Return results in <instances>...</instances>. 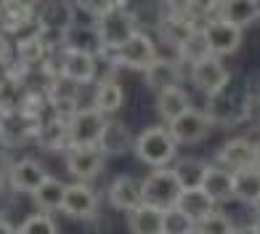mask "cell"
Masks as SVG:
<instances>
[{
	"label": "cell",
	"instance_id": "1",
	"mask_svg": "<svg viewBox=\"0 0 260 234\" xmlns=\"http://www.w3.org/2000/svg\"><path fill=\"white\" fill-rule=\"evenodd\" d=\"M96 32L104 48L120 51L122 45L138 32L136 27V16L125 11L120 3H109L104 8V14L96 19Z\"/></svg>",
	"mask_w": 260,
	"mask_h": 234
},
{
	"label": "cell",
	"instance_id": "2",
	"mask_svg": "<svg viewBox=\"0 0 260 234\" xmlns=\"http://www.w3.org/2000/svg\"><path fill=\"white\" fill-rule=\"evenodd\" d=\"M175 138L170 136L168 128H162V125H154V128H146L144 133H141L136 138V157L141 162H146L149 168H165L168 162L175 157Z\"/></svg>",
	"mask_w": 260,
	"mask_h": 234
},
{
	"label": "cell",
	"instance_id": "3",
	"mask_svg": "<svg viewBox=\"0 0 260 234\" xmlns=\"http://www.w3.org/2000/svg\"><path fill=\"white\" fill-rule=\"evenodd\" d=\"M141 189H144V202L154 205L159 210H170L178 205V197L183 192V186L178 184L175 173L168 168L151 170L144 181H141Z\"/></svg>",
	"mask_w": 260,
	"mask_h": 234
},
{
	"label": "cell",
	"instance_id": "4",
	"mask_svg": "<svg viewBox=\"0 0 260 234\" xmlns=\"http://www.w3.org/2000/svg\"><path fill=\"white\" fill-rule=\"evenodd\" d=\"M104 114L93 109H75L69 117V147L82 149V147H99V138L104 133Z\"/></svg>",
	"mask_w": 260,
	"mask_h": 234
},
{
	"label": "cell",
	"instance_id": "5",
	"mask_svg": "<svg viewBox=\"0 0 260 234\" xmlns=\"http://www.w3.org/2000/svg\"><path fill=\"white\" fill-rule=\"evenodd\" d=\"M114 62L117 64H122V67H130V69H146L157 62V48H154V43H151L149 35L144 32H136L133 38H130L120 51H114Z\"/></svg>",
	"mask_w": 260,
	"mask_h": 234
},
{
	"label": "cell",
	"instance_id": "6",
	"mask_svg": "<svg viewBox=\"0 0 260 234\" xmlns=\"http://www.w3.org/2000/svg\"><path fill=\"white\" fill-rule=\"evenodd\" d=\"M218 162H220V168H226L231 173L255 168L257 165V147L250 138H231V141H226L218 149Z\"/></svg>",
	"mask_w": 260,
	"mask_h": 234
},
{
	"label": "cell",
	"instance_id": "7",
	"mask_svg": "<svg viewBox=\"0 0 260 234\" xmlns=\"http://www.w3.org/2000/svg\"><path fill=\"white\" fill-rule=\"evenodd\" d=\"M191 80H194V85L202 93L215 96V93H220L223 88H229L231 75L226 72V67L220 64V58L210 56V58H205V62H199V64L191 67Z\"/></svg>",
	"mask_w": 260,
	"mask_h": 234
},
{
	"label": "cell",
	"instance_id": "8",
	"mask_svg": "<svg viewBox=\"0 0 260 234\" xmlns=\"http://www.w3.org/2000/svg\"><path fill=\"white\" fill-rule=\"evenodd\" d=\"M170 136L175 138V144H197L199 138H205L210 131V117L205 112L188 109L186 114H181L175 123H170Z\"/></svg>",
	"mask_w": 260,
	"mask_h": 234
},
{
	"label": "cell",
	"instance_id": "9",
	"mask_svg": "<svg viewBox=\"0 0 260 234\" xmlns=\"http://www.w3.org/2000/svg\"><path fill=\"white\" fill-rule=\"evenodd\" d=\"M67 170L80 181H88L93 175L104 170V152L99 147H82V149H69L67 155Z\"/></svg>",
	"mask_w": 260,
	"mask_h": 234
},
{
	"label": "cell",
	"instance_id": "10",
	"mask_svg": "<svg viewBox=\"0 0 260 234\" xmlns=\"http://www.w3.org/2000/svg\"><path fill=\"white\" fill-rule=\"evenodd\" d=\"M93 75H96V58L88 51H80V48H69L64 53V62H61V77L69 80L75 85L82 83H90Z\"/></svg>",
	"mask_w": 260,
	"mask_h": 234
},
{
	"label": "cell",
	"instance_id": "11",
	"mask_svg": "<svg viewBox=\"0 0 260 234\" xmlns=\"http://www.w3.org/2000/svg\"><path fill=\"white\" fill-rule=\"evenodd\" d=\"M109 202L117 210H136L138 205H144V189H141V181H136L133 175H117L109 186Z\"/></svg>",
	"mask_w": 260,
	"mask_h": 234
},
{
	"label": "cell",
	"instance_id": "12",
	"mask_svg": "<svg viewBox=\"0 0 260 234\" xmlns=\"http://www.w3.org/2000/svg\"><path fill=\"white\" fill-rule=\"evenodd\" d=\"M205 35L210 40V51L212 56H229L242 45V30L229 24V21H212V24L205 27Z\"/></svg>",
	"mask_w": 260,
	"mask_h": 234
},
{
	"label": "cell",
	"instance_id": "13",
	"mask_svg": "<svg viewBox=\"0 0 260 234\" xmlns=\"http://www.w3.org/2000/svg\"><path fill=\"white\" fill-rule=\"evenodd\" d=\"M45 179H48V173H45V168L40 165L38 160H21V162H16V165L11 168V175H8L11 186H14L16 192H27V194L38 192L40 186L45 184Z\"/></svg>",
	"mask_w": 260,
	"mask_h": 234
},
{
	"label": "cell",
	"instance_id": "14",
	"mask_svg": "<svg viewBox=\"0 0 260 234\" xmlns=\"http://www.w3.org/2000/svg\"><path fill=\"white\" fill-rule=\"evenodd\" d=\"M96 205H99V197L88 184H67V194H64V205H61L67 216L85 218L96 210Z\"/></svg>",
	"mask_w": 260,
	"mask_h": 234
},
{
	"label": "cell",
	"instance_id": "15",
	"mask_svg": "<svg viewBox=\"0 0 260 234\" xmlns=\"http://www.w3.org/2000/svg\"><path fill=\"white\" fill-rule=\"evenodd\" d=\"M175 208H178L181 213H186L194 224H202L207 216L215 213V200H212L205 189H186V192H181Z\"/></svg>",
	"mask_w": 260,
	"mask_h": 234
},
{
	"label": "cell",
	"instance_id": "16",
	"mask_svg": "<svg viewBox=\"0 0 260 234\" xmlns=\"http://www.w3.org/2000/svg\"><path fill=\"white\" fill-rule=\"evenodd\" d=\"M130 147H136V138L130 136L127 128L117 120H106L104 133L99 138V149L104 155H125Z\"/></svg>",
	"mask_w": 260,
	"mask_h": 234
},
{
	"label": "cell",
	"instance_id": "17",
	"mask_svg": "<svg viewBox=\"0 0 260 234\" xmlns=\"http://www.w3.org/2000/svg\"><path fill=\"white\" fill-rule=\"evenodd\" d=\"M162 221H165V210H159L154 205H146V202L127 213V226L133 234H159Z\"/></svg>",
	"mask_w": 260,
	"mask_h": 234
},
{
	"label": "cell",
	"instance_id": "18",
	"mask_svg": "<svg viewBox=\"0 0 260 234\" xmlns=\"http://www.w3.org/2000/svg\"><path fill=\"white\" fill-rule=\"evenodd\" d=\"M188 109H191V104H188V93L183 88H168V91L157 93V112L162 120H168V125L175 123Z\"/></svg>",
	"mask_w": 260,
	"mask_h": 234
},
{
	"label": "cell",
	"instance_id": "19",
	"mask_svg": "<svg viewBox=\"0 0 260 234\" xmlns=\"http://www.w3.org/2000/svg\"><path fill=\"white\" fill-rule=\"evenodd\" d=\"M178 80H181V72L175 62L170 58H157L154 64L146 69V85L154 88L157 93L168 91V88H178Z\"/></svg>",
	"mask_w": 260,
	"mask_h": 234
},
{
	"label": "cell",
	"instance_id": "20",
	"mask_svg": "<svg viewBox=\"0 0 260 234\" xmlns=\"http://www.w3.org/2000/svg\"><path fill=\"white\" fill-rule=\"evenodd\" d=\"M260 19V3L255 0H229L223 3V21H229L234 27H250Z\"/></svg>",
	"mask_w": 260,
	"mask_h": 234
},
{
	"label": "cell",
	"instance_id": "21",
	"mask_svg": "<svg viewBox=\"0 0 260 234\" xmlns=\"http://www.w3.org/2000/svg\"><path fill=\"white\" fill-rule=\"evenodd\" d=\"M202 189H205L215 202L231 200V197H234V173L226 170V168H220V165H218V168H210L207 175H205Z\"/></svg>",
	"mask_w": 260,
	"mask_h": 234
},
{
	"label": "cell",
	"instance_id": "22",
	"mask_svg": "<svg viewBox=\"0 0 260 234\" xmlns=\"http://www.w3.org/2000/svg\"><path fill=\"white\" fill-rule=\"evenodd\" d=\"M64 194H67V184L58 181V179H53V175H48V179H45V184H43L32 197H35V202H38V208L43 210V213H51V210H61Z\"/></svg>",
	"mask_w": 260,
	"mask_h": 234
},
{
	"label": "cell",
	"instance_id": "23",
	"mask_svg": "<svg viewBox=\"0 0 260 234\" xmlns=\"http://www.w3.org/2000/svg\"><path fill=\"white\" fill-rule=\"evenodd\" d=\"M234 197L250 202V205H255L260 200V168L257 165L234 173Z\"/></svg>",
	"mask_w": 260,
	"mask_h": 234
},
{
	"label": "cell",
	"instance_id": "24",
	"mask_svg": "<svg viewBox=\"0 0 260 234\" xmlns=\"http://www.w3.org/2000/svg\"><path fill=\"white\" fill-rule=\"evenodd\" d=\"M207 170H210V165H205L202 160H194V157L181 160L178 165L173 168L175 179H178V184L183 186V192H186V189H202Z\"/></svg>",
	"mask_w": 260,
	"mask_h": 234
},
{
	"label": "cell",
	"instance_id": "25",
	"mask_svg": "<svg viewBox=\"0 0 260 234\" xmlns=\"http://www.w3.org/2000/svg\"><path fill=\"white\" fill-rule=\"evenodd\" d=\"M178 53H181L183 62H188L191 67L199 64V62H205V58H210L212 51H210V40H207L205 30H197V32L188 35V38L178 45Z\"/></svg>",
	"mask_w": 260,
	"mask_h": 234
},
{
	"label": "cell",
	"instance_id": "26",
	"mask_svg": "<svg viewBox=\"0 0 260 234\" xmlns=\"http://www.w3.org/2000/svg\"><path fill=\"white\" fill-rule=\"evenodd\" d=\"M125 104V91L120 83L114 80H104L96 91V109L101 114H109V112H117Z\"/></svg>",
	"mask_w": 260,
	"mask_h": 234
},
{
	"label": "cell",
	"instance_id": "27",
	"mask_svg": "<svg viewBox=\"0 0 260 234\" xmlns=\"http://www.w3.org/2000/svg\"><path fill=\"white\" fill-rule=\"evenodd\" d=\"M38 136H40L43 147H48V149H61V147H67V144H69V120L56 117V120H51V123L43 125V131H40Z\"/></svg>",
	"mask_w": 260,
	"mask_h": 234
},
{
	"label": "cell",
	"instance_id": "28",
	"mask_svg": "<svg viewBox=\"0 0 260 234\" xmlns=\"http://www.w3.org/2000/svg\"><path fill=\"white\" fill-rule=\"evenodd\" d=\"M197 229V224L186 213H181L178 208L165 210V221H162V231L165 234H191Z\"/></svg>",
	"mask_w": 260,
	"mask_h": 234
},
{
	"label": "cell",
	"instance_id": "29",
	"mask_svg": "<svg viewBox=\"0 0 260 234\" xmlns=\"http://www.w3.org/2000/svg\"><path fill=\"white\" fill-rule=\"evenodd\" d=\"M0 11H6L3 19H6V30H21L27 24V21H32V6L27 3H6L0 6Z\"/></svg>",
	"mask_w": 260,
	"mask_h": 234
},
{
	"label": "cell",
	"instance_id": "30",
	"mask_svg": "<svg viewBox=\"0 0 260 234\" xmlns=\"http://www.w3.org/2000/svg\"><path fill=\"white\" fill-rule=\"evenodd\" d=\"M16 234H58V229H56V221L48 213H32L16 229Z\"/></svg>",
	"mask_w": 260,
	"mask_h": 234
},
{
	"label": "cell",
	"instance_id": "31",
	"mask_svg": "<svg viewBox=\"0 0 260 234\" xmlns=\"http://www.w3.org/2000/svg\"><path fill=\"white\" fill-rule=\"evenodd\" d=\"M234 221L231 216L226 213H220V210H215L212 216H207L202 224H197V231L199 234H234Z\"/></svg>",
	"mask_w": 260,
	"mask_h": 234
},
{
	"label": "cell",
	"instance_id": "32",
	"mask_svg": "<svg viewBox=\"0 0 260 234\" xmlns=\"http://www.w3.org/2000/svg\"><path fill=\"white\" fill-rule=\"evenodd\" d=\"M19 58L24 64H35V62H40L43 58V53H45V45H43V40L38 38V35H32V38H24L19 43Z\"/></svg>",
	"mask_w": 260,
	"mask_h": 234
},
{
	"label": "cell",
	"instance_id": "33",
	"mask_svg": "<svg viewBox=\"0 0 260 234\" xmlns=\"http://www.w3.org/2000/svg\"><path fill=\"white\" fill-rule=\"evenodd\" d=\"M8 58H11V43L6 35H0V64H6Z\"/></svg>",
	"mask_w": 260,
	"mask_h": 234
},
{
	"label": "cell",
	"instance_id": "34",
	"mask_svg": "<svg viewBox=\"0 0 260 234\" xmlns=\"http://www.w3.org/2000/svg\"><path fill=\"white\" fill-rule=\"evenodd\" d=\"M6 83H8V69H6V64H0V91L6 88Z\"/></svg>",
	"mask_w": 260,
	"mask_h": 234
},
{
	"label": "cell",
	"instance_id": "35",
	"mask_svg": "<svg viewBox=\"0 0 260 234\" xmlns=\"http://www.w3.org/2000/svg\"><path fill=\"white\" fill-rule=\"evenodd\" d=\"M234 234H255V226H236Z\"/></svg>",
	"mask_w": 260,
	"mask_h": 234
},
{
	"label": "cell",
	"instance_id": "36",
	"mask_svg": "<svg viewBox=\"0 0 260 234\" xmlns=\"http://www.w3.org/2000/svg\"><path fill=\"white\" fill-rule=\"evenodd\" d=\"M252 208H255V213H257V218H260V200H257V202H255Z\"/></svg>",
	"mask_w": 260,
	"mask_h": 234
},
{
	"label": "cell",
	"instance_id": "37",
	"mask_svg": "<svg viewBox=\"0 0 260 234\" xmlns=\"http://www.w3.org/2000/svg\"><path fill=\"white\" fill-rule=\"evenodd\" d=\"M252 226H255V234H260V218L255 221V224H252Z\"/></svg>",
	"mask_w": 260,
	"mask_h": 234
},
{
	"label": "cell",
	"instance_id": "38",
	"mask_svg": "<svg viewBox=\"0 0 260 234\" xmlns=\"http://www.w3.org/2000/svg\"><path fill=\"white\" fill-rule=\"evenodd\" d=\"M257 168H260V144H257Z\"/></svg>",
	"mask_w": 260,
	"mask_h": 234
},
{
	"label": "cell",
	"instance_id": "39",
	"mask_svg": "<svg viewBox=\"0 0 260 234\" xmlns=\"http://www.w3.org/2000/svg\"><path fill=\"white\" fill-rule=\"evenodd\" d=\"M191 234H199V231H197V229H194V231H191Z\"/></svg>",
	"mask_w": 260,
	"mask_h": 234
},
{
	"label": "cell",
	"instance_id": "40",
	"mask_svg": "<svg viewBox=\"0 0 260 234\" xmlns=\"http://www.w3.org/2000/svg\"><path fill=\"white\" fill-rule=\"evenodd\" d=\"M159 234H165V231H159Z\"/></svg>",
	"mask_w": 260,
	"mask_h": 234
},
{
	"label": "cell",
	"instance_id": "41",
	"mask_svg": "<svg viewBox=\"0 0 260 234\" xmlns=\"http://www.w3.org/2000/svg\"><path fill=\"white\" fill-rule=\"evenodd\" d=\"M257 101H260V99H257Z\"/></svg>",
	"mask_w": 260,
	"mask_h": 234
}]
</instances>
